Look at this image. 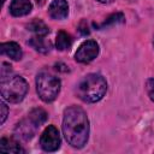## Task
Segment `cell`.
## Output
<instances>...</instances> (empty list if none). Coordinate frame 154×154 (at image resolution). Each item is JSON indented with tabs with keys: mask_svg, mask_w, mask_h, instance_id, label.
Returning a JSON list of instances; mask_svg holds the SVG:
<instances>
[{
	"mask_svg": "<svg viewBox=\"0 0 154 154\" xmlns=\"http://www.w3.org/2000/svg\"><path fill=\"white\" fill-rule=\"evenodd\" d=\"M63 134L67 143L72 147H84L89 137V120L81 107L70 106L64 111Z\"/></svg>",
	"mask_w": 154,
	"mask_h": 154,
	"instance_id": "6da1fadb",
	"label": "cell"
},
{
	"mask_svg": "<svg viewBox=\"0 0 154 154\" xmlns=\"http://www.w3.org/2000/svg\"><path fill=\"white\" fill-rule=\"evenodd\" d=\"M107 90L106 79L99 73H89L84 76L76 88L77 96L84 102H97L100 101Z\"/></svg>",
	"mask_w": 154,
	"mask_h": 154,
	"instance_id": "7a4b0ae2",
	"label": "cell"
},
{
	"mask_svg": "<svg viewBox=\"0 0 154 154\" xmlns=\"http://www.w3.org/2000/svg\"><path fill=\"white\" fill-rule=\"evenodd\" d=\"M1 96L4 100L11 103L20 102L28 93L29 85L26 81L20 76H12L0 82Z\"/></svg>",
	"mask_w": 154,
	"mask_h": 154,
	"instance_id": "3957f363",
	"label": "cell"
},
{
	"mask_svg": "<svg viewBox=\"0 0 154 154\" xmlns=\"http://www.w3.org/2000/svg\"><path fill=\"white\" fill-rule=\"evenodd\" d=\"M36 90L42 101L52 102L60 91V79L48 71H41L36 76Z\"/></svg>",
	"mask_w": 154,
	"mask_h": 154,
	"instance_id": "277c9868",
	"label": "cell"
},
{
	"mask_svg": "<svg viewBox=\"0 0 154 154\" xmlns=\"http://www.w3.org/2000/svg\"><path fill=\"white\" fill-rule=\"evenodd\" d=\"M40 144L46 152H55L60 147V135L54 125H48L43 130L40 137Z\"/></svg>",
	"mask_w": 154,
	"mask_h": 154,
	"instance_id": "5b68a950",
	"label": "cell"
},
{
	"mask_svg": "<svg viewBox=\"0 0 154 154\" xmlns=\"http://www.w3.org/2000/svg\"><path fill=\"white\" fill-rule=\"evenodd\" d=\"M99 54V45L94 40H87L84 41L77 49L75 54V59L78 63H90L94 60Z\"/></svg>",
	"mask_w": 154,
	"mask_h": 154,
	"instance_id": "8992f818",
	"label": "cell"
},
{
	"mask_svg": "<svg viewBox=\"0 0 154 154\" xmlns=\"http://www.w3.org/2000/svg\"><path fill=\"white\" fill-rule=\"evenodd\" d=\"M36 125L28 118V119H23L20 120L16 128H14V134L18 138L28 141L30 138H32V136L35 135V130H36Z\"/></svg>",
	"mask_w": 154,
	"mask_h": 154,
	"instance_id": "52a82bcc",
	"label": "cell"
},
{
	"mask_svg": "<svg viewBox=\"0 0 154 154\" xmlns=\"http://www.w3.org/2000/svg\"><path fill=\"white\" fill-rule=\"evenodd\" d=\"M48 13L53 19H65L69 14V5L65 0H53L48 7Z\"/></svg>",
	"mask_w": 154,
	"mask_h": 154,
	"instance_id": "ba28073f",
	"label": "cell"
},
{
	"mask_svg": "<svg viewBox=\"0 0 154 154\" xmlns=\"http://www.w3.org/2000/svg\"><path fill=\"white\" fill-rule=\"evenodd\" d=\"M32 5L30 0H12L10 6V12L14 17H20L30 13Z\"/></svg>",
	"mask_w": 154,
	"mask_h": 154,
	"instance_id": "9c48e42d",
	"label": "cell"
},
{
	"mask_svg": "<svg viewBox=\"0 0 154 154\" xmlns=\"http://www.w3.org/2000/svg\"><path fill=\"white\" fill-rule=\"evenodd\" d=\"M1 53L7 55L8 58L13 60H20L22 59V49L20 46L16 42H5L1 45Z\"/></svg>",
	"mask_w": 154,
	"mask_h": 154,
	"instance_id": "30bf717a",
	"label": "cell"
},
{
	"mask_svg": "<svg viewBox=\"0 0 154 154\" xmlns=\"http://www.w3.org/2000/svg\"><path fill=\"white\" fill-rule=\"evenodd\" d=\"M0 150L5 153H24V149L12 138L2 137L0 140Z\"/></svg>",
	"mask_w": 154,
	"mask_h": 154,
	"instance_id": "8fae6325",
	"label": "cell"
},
{
	"mask_svg": "<svg viewBox=\"0 0 154 154\" xmlns=\"http://www.w3.org/2000/svg\"><path fill=\"white\" fill-rule=\"evenodd\" d=\"M71 45H72L71 36L67 32L60 30L57 34V40H55V47H57V49H59V51H66V49H69L71 47Z\"/></svg>",
	"mask_w": 154,
	"mask_h": 154,
	"instance_id": "7c38bea8",
	"label": "cell"
},
{
	"mask_svg": "<svg viewBox=\"0 0 154 154\" xmlns=\"http://www.w3.org/2000/svg\"><path fill=\"white\" fill-rule=\"evenodd\" d=\"M47 112L45 111V109H42V108H34V109H31L30 112H29V119L38 128L40 125H42V124H45L46 123V120H47Z\"/></svg>",
	"mask_w": 154,
	"mask_h": 154,
	"instance_id": "4fadbf2b",
	"label": "cell"
},
{
	"mask_svg": "<svg viewBox=\"0 0 154 154\" xmlns=\"http://www.w3.org/2000/svg\"><path fill=\"white\" fill-rule=\"evenodd\" d=\"M26 28H28V30L32 31L34 34H36L38 36H45V35H47L49 32L48 26L40 19H34L32 22H30L26 25Z\"/></svg>",
	"mask_w": 154,
	"mask_h": 154,
	"instance_id": "5bb4252c",
	"label": "cell"
},
{
	"mask_svg": "<svg viewBox=\"0 0 154 154\" xmlns=\"http://www.w3.org/2000/svg\"><path fill=\"white\" fill-rule=\"evenodd\" d=\"M28 43H29L30 46H32L36 51L42 52V53H46V52L49 49V43H48V45L46 43L43 36H38V35H36V36L32 37L30 41H28Z\"/></svg>",
	"mask_w": 154,
	"mask_h": 154,
	"instance_id": "9a60e30c",
	"label": "cell"
},
{
	"mask_svg": "<svg viewBox=\"0 0 154 154\" xmlns=\"http://www.w3.org/2000/svg\"><path fill=\"white\" fill-rule=\"evenodd\" d=\"M124 22V14L118 12V13H113L112 16H109L101 25H99V28H105V26H108V25H112V24H117V23H123Z\"/></svg>",
	"mask_w": 154,
	"mask_h": 154,
	"instance_id": "2e32d148",
	"label": "cell"
},
{
	"mask_svg": "<svg viewBox=\"0 0 154 154\" xmlns=\"http://www.w3.org/2000/svg\"><path fill=\"white\" fill-rule=\"evenodd\" d=\"M146 90L152 101H154V78H149L146 82Z\"/></svg>",
	"mask_w": 154,
	"mask_h": 154,
	"instance_id": "e0dca14e",
	"label": "cell"
},
{
	"mask_svg": "<svg viewBox=\"0 0 154 154\" xmlns=\"http://www.w3.org/2000/svg\"><path fill=\"white\" fill-rule=\"evenodd\" d=\"M11 67L12 66L10 64H7V63H2L1 64V81H4V79L10 77V73L12 72Z\"/></svg>",
	"mask_w": 154,
	"mask_h": 154,
	"instance_id": "ac0fdd59",
	"label": "cell"
},
{
	"mask_svg": "<svg viewBox=\"0 0 154 154\" xmlns=\"http://www.w3.org/2000/svg\"><path fill=\"white\" fill-rule=\"evenodd\" d=\"M1 106V124H4V122L6 120V117H7V113H8V108H7V106H6V103H5V100L2 99L1 100V103H0Z\"/></svg>",
	"mask_w": 154,
	"mask_h": 154,
	"instance_id": "d6986e66",
	"label": "cell"
},
{
	"mask_svg": "<svg viewBox=\"0 0 154 154\" xmlns=\"http://www.w3.org/2000/svg\"><path fill=\"white\" fill-rule=\"evenodd\" d=\"M55 67H57V70H59V71H63V72H67V71H69L67 66H66L65 64H63V63H59V64H57V65H55Z\"/></svg>",
	"mask_w": 154,
	"mask_h": 154,
	"instance_id": "ffe728a7",
	"label": "cell"
},
{
	"mask_svg": "<svg viewBox=\"0 0 154 154\" xmlns=\"http://www.w3.org/2000/svg\"><path fill=\"white\" fill-rule=\"evenodd\" d=\"M99 2H101V4H109V2H112V1H114V0H97Z\"/></svg>",
	"mask_w": 154,
	"mask_h": 154,
	"instance_id": "44dd1931",
	"label": "cell"
},
{
	"mask_svg": "<svg viewBox=\"0 0 154 154\" xmlns=\"http://www.w3.org/2000/svg\"><path fill=\"white\" fill-rule=\"evenodd\" d=\"M45 0H36V2H38V4H42Z\"/></svg>",
	"mask_w": 154,
	"mask_h": 154,
	"instance_id": "7402d4cb",
	"label": "cell"
},
{
	"mask_svg": "<svg viewBox=\"0 0 154 154\" xmlns=\"http://www.w3.org/2000/svg\"><path fill=\"white\" fill-rule=\"evenodd\" d=\"M5 1H6V0H2V4H4V2H5Z\"/></svg>",
	"mask_w": 154,
	"mask_h": 154,
	"instance_id": "603a6c76",
	"label": "cell"
},
{
	"mask_svg": "<svg viewBox=\"0 0 154 154\" xmlns=\"http://www.w3.org/2000/svg\"><path fill=\"white\" fill-rule=\"evenodd\" d=\"M153 46H154V38H153Z\"/></svg>",
	"mask_w": 154,
	"mask_h": 154,
	"instance_id": "cb8c5ba5",
	"label": "cell"
}]
</instances>
